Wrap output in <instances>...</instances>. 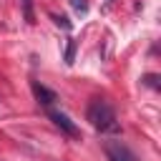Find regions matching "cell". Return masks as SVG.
Segmentation results:
<instances>
[{
    "mask_svg": "<svg viewBox=\"0 0 161 161\" xmlns=\"http://www.w3.org/2000/svg\"><path fill=\"white\" fill-rule=\"evenodd\" d=\"M70 5H73V10L80 13V15L88 13V0H70Z\"/></svg>",
    "mask_w": 161,
    "mask_h": 161,
    "instance_id": "8992f818",
    "label": "cell"
},
{
    "mask_svg": "<svg viewBox=\"0 0 161 161\" xmlns=\"http://www.w3.org/2000/svg\"><path fill=\"white\" fill-rule=\"evenodd\" d=\"M50 121H53V123H55L65 136H70V138H75V136H78V126H75V123H73L63 111H50Z\"/></svg>",
    "mask_w": 161,
    "mask_h": 161,
    "instance_id": "3957f363",
    "label": "cell"
},
{
    "mask_svg": "<svg viewBox=\"0 0 161 161\" xmlns=\"http://www.w3.org/2000/svg\"><path fill=\"white\" fill-rule=\"evenodd\" d=\"M75 48H78V43L73 38H68V45H65V63L68 65H73V60H75Z\"/></svg>",
    "mask_w": 161,
    "mask_h": 161,
    "instance_id": "5b68a950",
    "label": "cell"
},
{
    "mask_svg": "<svg viewBox=\"0 0 161 161\" xmlns=\"http://www.w3.org/2000/svg\"><path fill=\"white\" fill-rule=\"evenodd\" d=\"M103 151H106L108 161H136V156L131 153V148L123 141H106Z\"/></svg>",
    "mask_w": 161,
    "mask_h": 161,
    "instance_id": "7a4b0ae2",
    "label": "cell"
},
{
    "mask_svg": "<svg viewBox=\"0 0 161 161\" xmlns=\"http://www.w3.org/2000/svg\"><path fill=\"white\" fill-rule=\"evenodd\" d=\"M53 20H55V25H60L63 30H70V20H68L65 15H53Z\"/></svg>",
    "mask_w": 161,
    "mask_h": 161,
    "instance_id": "ba28073f",
    "label": "cell"
},
{
    "mask_svg": "<svg viewBox=\"0 0 161 161\" xmlns=\"http://www.w3.org/2000/svg\"><path fill=\"white\" fill-rule=\"evenodd\" d=\"M146 83H148V86H153V88H156V75H146Z\"/></svg>",
    "mask_w": 161,
    "mask_h": 161,
    "instance_id": "9c48e42d",
    "label": "cell"
},
{
    "mask_svg": "<svg viewBox=\"0 0 161 161\" xmlns=\"http://www.w3.org/2000/svg\"><path fill=\"white\" fill-rule=\"evenodd\" d=\"M86 118L91 121V126L101 133H118L121 126H118V118H116V111L113 106L106 101V98H93L88 103V111H86Z\"/></svg>",
    "mask_w": 161,
    "mask_h": 161,
    "instance_id": "6da1fadb",
    "label": "cell"
},
{
    "mask_svg": "<svg viewBox=\"0 0 161 161\" xmlns=\"http://www.w3.org/2000/svg\"><path fill=\"white\" fill-rule=\"evenodd\" d=\"M23 15L28 23H33V3L30 0H23Z\"/></svg>",
    "mask_w": 161,
    "mask_h": 161,
    "instance_id": "52a82bcc",
    "label": "cell"
},
{
    "mask_svg": "<svg viewBox=\"0 0 161 161\" xmlns=\"http://www.w3.org/2000/svg\"><path fill=\"white\" fill-rule=\"evenodd\" d=\"M33 86V96H35V101L40 103V106H53L55 101H58V96L50 91V88H45L43 83H38V80H33L30 83Z\"/></svg>",
    "mask_w": 161,
    "mask_h": 161,
    "instance_id": "277c9868",
    "label": "cell"
}]
</instances>
